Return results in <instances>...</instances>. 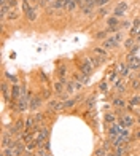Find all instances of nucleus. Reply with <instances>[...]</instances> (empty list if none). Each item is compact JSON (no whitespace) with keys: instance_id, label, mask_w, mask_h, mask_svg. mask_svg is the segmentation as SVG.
Listing matches in <instances>:
<instances>
[{"instance_id":"obj_1","label":"nucleus","mask_w":140,"mask_h":156,"mask_svg":"<svg viewBox=\"0 0 140 156\" xmlns=\"http://www.w3.org/2000/svg\"><path fill=\"white\" fill-rule=\"evenodd\" d=\"M80 70L83 73H86V75H91L92 70H94V64H92V61L89 59V57H84L83 62L80 64Z\"/></svg>"},{"instance_id":"obj_2","label":"nucleus","mask_w":140,"mask_h":156,"mask_svg":"<svg viewBox=\"0 0 140 156\" xmlns=\"http://www.w3.org/2000/svg\"><path fill=\"white\" fill-rule=\"evenodd\" d=\"M126 8H128V3L126 2H120V3L116 5V8L113 10V16L116 18H121L126 14Z\"/></svg>"},{"instance_id":"obj_3","label":"nucleus","mask_w":140,"mask_h":156,"mask_svg":"<svg viewBox=\"0 0 140 156\" xmlns=\"http://www.w3.org/2000/svg\"><path fill=\"white\" fill-rule=\"evenodd\" d=\"M16 102H18V112H21V113H22V112H26V110L29 108L30 99H29V97H27V94H26L24 97H21L19 100H16Z\"/></svg>"},{"instance_id":"obj_4","label":"nucleus","mask_w":140,"mask_h":156,"mask_svg":"<svg viewBox=\"0 0 140 156\" xmlns=\"http://www.w3.org/2000/svg\"><path fill=\"white\" fill-rule=\"evenodd\" d=\"M41 100H43V97H41V96H34L32 99H30V104H29V110L35 112L37 108L41 105Z\"/></svg>"},{"instance_id":"obj_5","label":"nucleus","mask_w":140,"mask_h":156,"mask_svg":"<svg viewBox=\"0 0 140 156\" xmlns=\"http://www.w3.org/2000/svg\"><path fill=\"white\" fill-rule=\"evenodd\" d=\"M118 123H120L123 128H131L132 124H134V120H132L129 115H124V116H121L120 120H118Z\"/></svg>"},{"instance_id":"obj_6","label":"nucleus","mask_w":140,"mask_h":156,"mask_svg":"<svg viewBox=\"0 0 140 156\" xmlns=\"http://www.w3.org/2000/svg\"><path fill=\"white\" fill-rule=\"evenodd\" d=\"M118 45H120V43H118L113 37H108V38H105V40H104L102 46H104V48H107V49H112V48H115V46H118Z\"/></svg>"},{"instance_id":"obj_7","label":"nucleus","mask_w":140,"mask_h":156,"mask_svg":"<svg viewBox=\"0 0 140 156\" xmlns=\"http://www.w3.org/2000/svg\"><path fill=\"white\" fill-rule=\"evenodd\" d=\"M89 75H86V73H76V75H73V80H76V81H80L81 84H88L89 83V78H88Z\"/></svg>"},{"instance_id":"obj_8","label":"nucleus","mask_w":140,"mask_h":156,"mask_svg":"<svg viewBox=\"0 0 140 156\" xmlns=\"http://www.w3.org/2000/svg\"><path fill=\"white\" fill-rule=\"evenodd\" d=\"M48 108L49 110H64L62 108V102H57V100H49Z\"/></svg>"},{"instance_id":"obj_9","label":"nucleus","mask_w":140,"mask_h":156,"mask_svg":"<svg viewBox=\"0 0 140 156\" xmlns=\"http://www.w3.org/2000/svg\"><path fill=\"white\" fill-rule=\"evenodd\" d=\"M92 53H94L96 56H99L102 61L107 59V53H105V48H94V49H92Z\"/></svg>"},{"instance_id":"obj_10","label":"nucleus","mask_w":140,"mask_h":156,"mask_svg":"<svg viewBox=\"0 0 140 156\" xmlns=\"http://www.w3.org/2000/svg\"><path fill=\"white\" fill-rule=\"evenodd\" d=\"M124 46H126L128 49H134L137 46V40L134 38V37H131V38H128V40L124 41Z\"/></svg>"},{"instance_id":"obj_11","label":"nucleus","mask_w":140,"mask_h":156,"mask_svg":"<svg viewBox=\"0 0 140 156\" xmlns=\"http://www.w3.org/2000/svg\"><path fill=\"white\" fill-rule=\"evenodd\" d=\"M76 5H78V2H76V0H67V5H65V10H67L68 13H72V11H75Z\"/></svg>"},{"instance_id":"obj_12","label":"nucleus","mask_w":140,"mask_h":156,"mask_svg":"<svg viewBox=\"0 0 140 156\" xmlns=\"http://www.w3.org/2000/svg\"><path fill=\"white\" fill-rule=\"evenodd\" d=\"M10 13H11V7H10L8 3H5V5H2V21H3L5 18L8 16Z\"/></svg>"},{"instance_id":"obj_13","label":"nucleus","mask_w":140,"mask_h":156,"mask_svg":"<svg viewBox=\"0 0 140 156\" xmlns=\"http://www.w3.org/2000/svg\"><path fill=\"white\" fill-rule=\"evenodd\" d=\"M115 89L118 94H123V92H126V81H120L118 84H115Z\"/></svg>"},{"instance_id":"obj_14","label":"nucleus","mask_w":140,"mask_h":156,"mask_svg":"<svg viewBox=\"0 0 140 156\" xmlns=\"http://www.w3.org/2000/svg\"><path fill=\"white\" fill-rule=\"evenodd\" d=\"M2 94H3L5 100L10 99V91H8V84H7V81H3V83H2Z\"/></svg>"},{"instance_id":"obj_15","label":"nucleus","mask_w":140,"mask_h":156,"mask_svg":"<svg viewBox=\"0 0 140 156\" xmlns=\"http://www.w3.org/2000/svg\"><path fill=\"white\" fill-rule=\"evenodd\" d=\"M26 16H27L29 21H35L37 19V8H30L27 13H26Z\"/></svg>"},{"instance_id":"obj_16","label":"nucleus","mask_w":140,"mask_h":156,"mask_svg":"<svg viewBox=\"0 0 140 156\" xmlns=\"http://www.w3.org/2000/svg\"><path fill=\"white\" fill-rule=\"evenodd\" d=\"M131 86H132L134 91H139V89H140V80L137 78V76H134V78L131 80Z\"/></svg>"},{"instance_id":"obj_17","label":"nucleus","mask_w":140,"mask_h":156,"mask_svg":"<svg viewBox=\"0 0 140 156\" xmlns=\"http://www.w3.org/2000/svg\"><path fill=\"white\" fill-rule=\"evenodd\" d=\"M108 81H110L112 84H118V83H120V80H118V72L110 73V76H108Z\"/></svg>"},{"instance_id":"obj_18","label":"nucleus","mask_w":140,"mask_h":156,"mask_svg":"<svg viewBox=\"0 0 140 156\" xmlns=\"http://www.w3.org/2000/svg\"><path fill=\"white\" fill-rule=\"evenodd\" d=\"M62 91H64V84L60 83V81H57V83H54V92L56 94H62Z\"/></svg>"},{"instance_id":"obj_19","label":"nucleus","mask_w":140,"mask_h":156,"mask_svg":"<svg viewBox=\"0 0 140 156\" xmlns=\"http://www.w3.org/2000/svg\"><path fill=\"white\" fill-rule=\"evenodd\" d=\"M75 104H76V99H68V100H65V102H62V108H70Z\"/></svg>"},{"instance_id":"obj_20","label":"nucleus","mask_w":140,"mask_h":156,"mask_svg":"<svg viewBox=\"0 0 140 156\" xmlns=\"http://www.w3.org/2000/svg\"><path fill=\"white\" fill-rule=\"evenodd\" d=\"M113 107L123 108V107H126V102H124L123 99H113Z\"/></svg>"},{"instance_id":"obj_21","label":"nucleus","mask_w":140,"mask_h":156,"mask_svg":"<svg viewBox=\"0 0 140 156\" xmlns=\"http://www.w3.org/2000/svg\"><path fill=\"white\" fill-rule=\"evenodd\" d=\"M89 59L92 61V64H94V67H97V65H100V64H102V62H104V61L100 59L99 56H96V54H94V56H91V57H89Z\"/></svg>"},{"instance_id":"obj_22","label":"nucleus","mask_w":140,"mask_h":156,"mask_svg":"<svg viewBox=\"0 0 140 156\" xmlns=\"http://www.w3.org/2000/svg\"><path fill=\"white\" fill-rule=\"evenodd\" d=\"M105 121L110 123V124H113L116 121V115H113V113H107V115H105Z\"/></svg>"},{"instance_id":"obj_23","label":"nucleus","mask_w":140,"mask_h":156,"mask_svg":"<svg viewBox=\"0 0 140 156\" xmlns=\"http://www.w3.org/2000/svg\"><path fill=\"white\" fill-rule=\"evenodd\" d=\"M5 76H7V80L11 81L13 84H18V78L14 75H11V73H8V72H5Z\"/></svg>"},{"instance_id":"obj_24","label":"nucleus","mask_w":140,"mask_h":156,"mask_svg":"<svg viewBox=\"0 0 140 156\" xmlns=\"http://www.w3.org/2000/svg\"><path fill=\"white\" fill-rule=\"evenodd\" d=\"M75 92V86H73V80L67 83V94H73Z\"/></svg>"},{"instance_id":"obj_25","label":"nucleus","mask_w":140,"mask_h":156,"mask_svg":"<svg viewBox=\"0 0 140 156\" xmlns=\"http://www.w3.org/2000/svg\"><path fill=\"white\" fill-rule=\"evenodd\" d=\"M94 100H96V96H91L89 99H86V107H88V108H92V105H94Z\"/></svg>"},{"instance_id":"obj_26","label":"nucleus","mask_w":140,"mask_h":156,"mask_svg":"<svg viewBox=\"0 0 140 156\" xmlns=\"http://www.w3.org/2000/svg\"><path fill=\"white\" fill-rule=\"evenodd\" d=\"M108 26H118V18L116 16H112V18H108Z\"/></svg>"},{"instance_id":"obj_27","label":"nucleus","mask_w":140,"mask_h":156,"mask_svg":"<svg viewBox=\"0 0 140 156\" xmlns=\"http://www.w3.org/2000/svg\"><path fill=\"white\" fill-rule=\"evenodd\" d=\"M99 89L102 92H107L108 91V83H107V81H102V83L99 84Z\"/></svg>"},{"instance_id":"obj_28","label":"nucleus","mask_w":140,"mask_h":156,"mask_svg":"<svg viewBox=\"0 0 140 156\" xmlns=\"http://www.w3.org/2000/svg\"><path fill=\"white\" fill-rule=\"evenodd\" d=\"M34 118H35L37 123H41V121H43V118H45V115H43V113H37V115H34Z\"/></svg>"},{"instance_id":"obj_29","label":"nucleus","mask_w":140,"mask_h":156,"mask_svg":"<svg viewBox=\"0 0 140 156\" xmlns=\"http://www.w3.org/2000/svg\"><path fill=\"white\" fill-rule=\"evenodd\" d=\"M30 8H32V7L29 5V2H22V11H24V14H26V13H27Z\"/></svg>"},{"instance_id":"obj_30","label":"nucleus","mask_w":140,"mask_h":156,"mask_svg":"<svg viewBox=\"0 0 140 156\" xmlns=\"http://www.w3.org/2000/svg\"><path fill=\"white\" fill-rule=\"evenodd\" d=\"M140 104V97L139 96H134L131 99V105H139Z\"/></svg>"},{"instance_id":"obj_31","label":"nucleus","mask_w":140,"mask_h":156,"mask_svg":"<svg viewBox=\"0 0 140 156\" xmlns=\"http://www.w3.org/2000/svg\"><path fill=\"white\" fill-rule=\"evenodd\" d=\"M96 156H107L105 148H99V150H96Z\"/></svg>"},{"instance_id":"obj_32","label":"nucleus","mask_w":140,"mask_h":156,"mask_svg":"<svg viewBox=\"0 0 140 156\" xmlns=\"http://www.w3.org/2000/svg\"><path fill=\"white\" fill-rule=\"evenodd\" d=\"M41 97H43V99H49V97H51V91H49V89H45V91L41 92Z\"/></svg>"},{"instance_id":"obj_33","label":"nucleus","mask_w":140,"mask_h":156,"mask_svg":"<svg viewBox=\"0 0 140 156\" xmlns=\"http://www.w3.org/2000/svg\"><path fill=\"white\" fill-rule=\"evenodd\" d=\"M113 38H115V40L118 41V43H120V41L123 40V34H121V32H116L115 35H113Z\"/></svg>"},{"instance_id":"obj_34","label":"nucleus","mask_w":140,"mask_h":156,"mask_svg":"<svg viewBox=\"0 0 140 156\" xmlns=\"http://www.w3.org/2000/svg\"><path fill=\"white\" fill-rule=\"evenodd\" d=\"M108 3V0H96V5L97 7H105Z\"/></svg>"},{"instance_id":"obj_35","label":"nucleus","mask_w":140,"mask_h":156,"mask_svg":"<svg viewBox=\"0 0 140 156\" xmlns=\"http://www.w3.org/2000/svg\"><path fill=\"white\" fill-rule=\"evenodd\" d=\"M120 27L121 29H129V27H131V22H129V21H124V22H121V24H120Z\"/></svg>"},{"instance_id":"obj_36","label":"nucleus","mask_w":140,"mask_h":156,"mask_svg":"<svg viewBox=\"0 0 140 156\" xmlns=\"http://www.w3.org/2000/svg\"><path fill=\"white\" fill-rule=\"evenodd\" d=\"M91 13H92L91 7H84V8H83V14H91Z\"/></svg>"},{"instance_id":"obj_37","label":"nucleus","mask_w":140,"mask_h":156,"mask_svg":"<svg viewBox=\"0 0 140 156\" xmlns=\"http://www.w3.org/2000/svg\"><path fill=\"white\" fill-rule=\"evenodd\" d=\"M8 5L11 8H14V7H18V0H8Z\"/></svg>"},{"instance_id":"obj_38","label":"nucleus","mask_w":140,"mask_h":156,"mask_svg":"<svg viewBox=\"0 0 140 156\" xmlns=\"http://www.w3.org/2000/svg\"><path fill=\"white\" fill-rule=\"evenodd\" d=\"M105 35H107V30H104V32H99L96 35V38H105Z\"/></svg>"},{"instance_id":"obj_39","label":"nucleus","mask_w":140,"mask_h":156,"mask_svg":"<svg viewBox=\"0 0 140 156\" xmlns=\"http://www.w3.org/2000/svg\"><path fill=\"white\" fill-rule=\"evenodd\" d=\"M8 18H10V19H16V18H18V13H16V11H11V13L8 14Z\"/></svg>"},{"instance_id":"obj_40","label":"nucleus","mask_w":140,"mask_h":156,"mask_svg":"<svg viewBox=\"0 0 140 156\" xmlns=\"http://www.w3.org/2000/svg\"><path fill=\"white\" fill-rule=\"evenodd\" d=\"M59 73H60V76H65V65L59 67Z\"/></svg>"},{"instance_id":"obj_41","label":"nucleus","mask_w":140,"mask_h":156,"mask_svg":"<svg viewBox=\"0 0 140 156\" xmlns=\"http://www.w3.org/2000/svg\"><path fill=\"white\" fill-rule=\"evenodd\" d=\"M105 14H107V10L102 8V10H100V16H105Z\"/></svg>"},{"instance_id":"obj_42","label":"nucleus","mask_w":140,"mask_h":156,"mask_svg":"<svg viewBox=\"0 0 140 156\" xmlns=\"http://www.w3.org/2000/svg\"><path fill=\"white\" fill-rule=\"evenodd\" d=\"M135 137H137V139H140V131H137V134H135Z\"/></svg>"},{"instance_id":"obj_43","label":"nucleus","mask_w":140,"mask_h":156,"mask_svg":"<svg viewBox=\"0 0 140 156\" xmlns=\"http://www.w3.org/2000/svg\"><path fill=\"white\" fill-rule=\"evenodd\" d=\"M137 78H139V80H140V70H139V73H137Z\"/></svg>"},{"instance_id":"obj_44","label":"nucleus","mask_w":140,"mask_h":156,"mask_svg":"<svg viewBox=\"0 0 140 156\" xmlns=\"http://www.w3.org/2000/svg\"><path fill=\"white\" fill-rule=\"evenodd\" d=\"M45 156H51V155H49V153H46V155H45Z\"/></svg>"}]
</instances>
